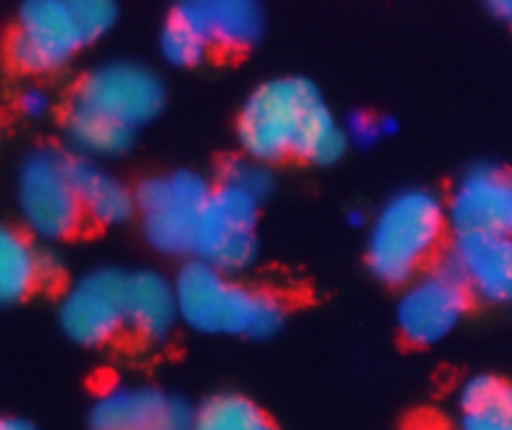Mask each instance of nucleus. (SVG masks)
I'll list each match as a JSON object with an SVG mask.
<instances>
[{"label": "nucleus", "mask_w": 512, "mask_h": 430, "mask_svg": "<svg viewBox=\"0 0 512 430\" xmlns=\"http://www.w3.org/2000/svg\"><path fill=\"white\" fill-rule=\"evenodd\" d=\"M238 143L250 160L263 165L285 158L330 165L343 158L348 135L308 78L285 75L265 80L245 100Z\"/></svg>", "instance_id": "obj_1"}, {"label": "nucleus", "mask_w": 512, "mask_h": 430, "mask_svg": "<svg viewBox=\"0 0 512 430\" xmlns=\"http://www.w3.org/2000/svg\"><path fill=\"white\" fill-rule=\"evenodd\" d=\"M173 285L180 320L198 333L263 340L278 333L288 315L278 293L240 283L200 260L185 263Z\"/></svg>", "instance_id": "obj_2"}, {"label": "nucleus", "mask_w": 512, "mask_h": 430, "mask_svg": "<svg viewBox=\"0 0 512 430\" xmlns=\"http://www.w3.org/2000/svg\"><path fill=\"white\" fill-rule=\"evenodd\" d=\"M115 20L118 5L110 0H30L15 15L8 58L25 73H58L80 50L98 43Z\"/></svg>", "instance_id": "obj_3"}, {"label": "nucleus", "mask_w": 512, "mask_h": 430, "mask_svg": "<svg viewBox=\"0 0 512 430\" xmlns=\"http://www.w3.org/2000/svg\"><path fill=\"white\" fill-rule=\"evenodd\" d=\"M448 228V210L433 190L405 188L390 195L368 230L370 273L388 285H408L428 270Z\"/></svg>", "instance_id": "obj_4"}, {"label": "nucleus", "mask_w": 512, "mask_h": 430, "mask_svg": "<svg viewBox=\"0 0 512 430\" xmlns=\"http://www.w3.org/2000/svg\"><path fill=\"white\" fill-rule=\"evenodd\" d=\"M15 205L25 230L43 243L78 233L85 215L73 178V158L55 148L28 153L15 173Z\"/></svg>", "instance_id": "obj_5"}, {"label": "nucleus", "mask_w": 512, "mask_h": 430, "mask_svg": "<svg viewBox=\"0 0 512 430\" xmlns=\"http://www.w3.org/2000/svg\"><path fill=\"white\" fill-rule=\"evenodd\" d=\"M163 105L165 85L155 70L133 60H108L83 75L68 110L138 133Z\"/></svg>", "instance_id": "obj_6"}, {"label": "nucleus", "mask_w": 512, "mask_h": 430, "mask_svg": "<svg viewBox=\"0 0 512 430\" xmlns=\"http://www.w3.org/2000/svg\"><path fill=\"white\" fill-rule=\"evenodd\" d=\"M210 188L193 170L153 175L135 190V210L145 240L163 255L193 253L198 223L203 218Z\"/></svg>", "instance_id": "obj_7"}, {"label": "nucleus", "mask_w": 512, "mask_h": 430, "mask_svg": "<svg viewBox=\"0 0 512 430\" xmlns=\"http://www.w3.org/2000/svg\"><path fill=\"white\" fill-rule=\"evenodd\" d=\"M260 203L240 190L218 185L205 203L193 255L220 273H243L258 260Z\"/></svg>", "instance_id": "obj_8"}, {"label": "nucleus", "mask_w": 512, "mask_h": 430, "mask_svg": "<svg viewBox=\"0 0 512 430\" xmlns=\"http://www.w3.org/2000/svg\"><path fill=\"white\" fill-rule=\"evenodd\" d=\"M470 303V290L450 268L448 260H443L423 270L400 293L395 305L400 335L413 345L440 343L458 328L470 310Z\"/></svg>", "instance_id": "obj_9"}, {"label": "nucleus", "mask_w": 512, "mask_h": 430, "mask_svg": "<svg viewBox=\"0 0 512 430\" xmlns=\"http://www.w3.org/2000/svg\"><path fill=\"white\" fill-rule=\"evenodd\" d=\"M128 273L115 268H95L68 285L58 305V323L73 343L85 348L113 343L125 323Z\"/></svg>", "instance_id": "obj_10"}, {"label": "nucleus", "mask_w": 512, "mask_h": 430, "mask_svg": "<svg viewBox=\"0 0 512 430\" xmlns=\"http://www.w3.org/2000/svg\"><path fill=\"white\" fill-rule=\"evenodd\" d=\"M445 210L455 235L512 238V170L495 163L473 165L455 180Z\"/></svg>", "instance_id": "obj_11"}, {"label": "nucleus", "mask_w": 512, "mask_h": 430, "mask_svg": "<svg viewBox=\"0 0 512 430\" xmlns=\"http://www.w3.org/2000/svg\"><path fill=\"white\" fill-rule=\"evenodd\" d=\"M195 410L180 395L143 383H113L95 395L90 430H190Z\"/></svg>", "instance_id": "obj_12"}, {"label": "nucleus", "mask_w": 512, "mask_h": 430, "mask_svg": "<svg viewBox=\"0 0 512 430\" xmlns=\"http://www.w3.org/2000/svg\"><path fill=\"white\" fill-rule=\"evenodd\" d=\"M470 295L485 303H512V238L455 235L445 258Z\"/></svg>", "instance_id": "obj_13"}, {"label": "nucleus", "mask_w": 512, "mask_h": 430, "mask_svg": "<svg viewBox=\"0 0 512 430\" xmlns=\"http://www.w3.org/2000/svg\"><path fill=\"white\" fill-rule=\"evenodd\" d=\"M173 15L193 25L208 48L245 50L263 38L265 10L253 0H188Z\"/></svg>", "instance_id": "obj_14"}, {"label": "nucleus", "mask_w": 512, "mask_h": 430, "mask_svg": "<svg viewBox=\"0 0 512 430\" xmlns=\"http://www.w3.org/2000/svg\"><path fill=\"white\" fill-rule=\"evenodd\" d=\"M175 285L155 270L128 273L125 290V323L145 343H160L178 323Z\"/></svg>", "instance_id": "obj_15"}, {"label": "nucleus", "mask_w": 512, "mask_h": 430, "mask_svg": "<svg viewBox=\"0 0 512 430\" xmlns=\"http://www.w3.org/2000/svg\"><path fill=\"white\" fill-rule=\"evenodd\" d=\"M453 430H512V380L473 375L455 393Z\"/></svg>", "instance_id": "obj_16"}, {"label": "nucleus", "mask_w": 512, "mask_h": 430, "mask_svg": "<svg viewBox=\"0 0 512 430\" xmlns=\"http://www.w3.org/2000/svg\"><path fill=\"white\" fill-rule=\"evenodd\" d=\"M73 178L85 218L98 225H120L133 218L135 193L103 165L73 158Z\"/></svg>", "instance_id": "obj_17"}, {"label": "nucleus", "mask_w": 512, "mask_h": 430, "mask_svg": "<svg viewBox=\"0 0 512 430\" xmlns=\"http://www.w3.org/2000/svg\"><path fill=\"white\" fill-rule=\"evenodd\" d=\"M43 280V250L25 233L0 223V308L25 300Z\"/></svg>", "instance_id": "obj_18"}, {"label": "nucleus", "mask_w": 512, "mask_h": 430, "mask_svg": "<svg viewBox=\"0 0 512 430\" xmlns=\"http://www.w3.org/2000/svg\"><path fill=\"white\" fill-rule=\"evenodd\" d=\"M190 430H278L258 403L240 393H218L193 413Z\"/></svg>", "instance_id": "obj_19"}, {"label": "nucleus", "mask_w": 512, "mask_h": 430, "mask_svg": "<svg viewBox=\"0 0 512 430\" xmlns=\"http://www.w3.org/2000/svg\"><path fill=\"white\" fill-rule=\"evenodd\" d=\"M158 45L165 63L175 65V68H193V65L203 63L210 50L208 43L200 38L198 30L173 13H170L163 30H160Z\"/></svg>", "instance_id": "obj_20"}, {"label": "nucleus", "mask_w": 512, "mask_h": 430, "mask_svg": "<svg viewBox=\"0 0 512 430\" xmlns=\"http://www.w3.org/2000/svg\"><path fill=\"white\" fill-rule=\"evenodd\" d=\"M220 185L240 190V193L250 195V198L260 203L273 190V173H270L268 165L258 163V160H230V163H225L223 175H220Z\"/></svg>", "instance_id": "obj_21"}, {"label": "nucleus", "mask_w": 512, "mask_h": 430, "mask_svg": "<svg viewBox=\"0 0 512 430\" xmlns=\"http://www.w3.org/2000/svg\"><path fill=\"white\" fill-rule=\"evenodd\" d=\"M345 135L348 143L360 145V148H370L383 138V128H380V118H373L368 113H353L345 120Z\"/></svg>", "instance_id": "obj_22"}, {"label": "nucleus", "mask_w": 512, "mask_h": 430, "mask_svg": "<svg viewBox=\"0 0 512 430\" xmlns=\"http://www.w3.org/2000/svg\"><path fill=\"white\" fill-rule=\"evenodd\" d=\"M18 108L20 113L28 115V118L33 120L43 118V115L50 110L48 93H45L43 88H25L18 98Z\"/></svg>", "instance_id": "obj_23"}, {"label": "nucleus", "mask_w": 512, "mask_h": 430, "mask_svg": "<svg viewBox=\"0 0 512 430\" xmlns=\"http://www.w3.org/2000/svg\"><path fill=\"white\" fill-rule=\"evenodd\" d=\"M490 13L495 18L505 20V23L512 25V0H498V3H490Z\"/></svg>", "instance_id": "obj_24"}, {"label": "nucleus", "mask_w": 512, "mask_h": 430, "mask_svg": "<svg viewBox=\"0 0 512 430\" xmlns=\"http://www.w3.org/2000/svg\"><path fill=\"white\" fill-rule=\"evenodd\" d=\"M0 430H35L28 420L20 418H0Z\"/></svg>", "instance_id": "obj_25"}, {"label": "nucleus", "mask_w": 512, "mask_h": 430, "mask_svg": "<svg viewBox=\"0 0 512 430\" xmlns=\"http://www.w3.org/2000/svg\"><path fill=\"white\" fill-rule=\"evenodd\" d=\"M408 430H443V428H438V425H430V423H418Z\"/></svg>", "instance_id": "obj_26"}]
</instances>
